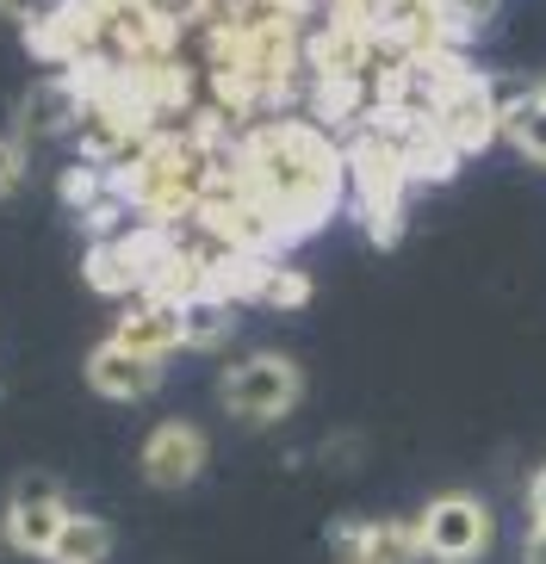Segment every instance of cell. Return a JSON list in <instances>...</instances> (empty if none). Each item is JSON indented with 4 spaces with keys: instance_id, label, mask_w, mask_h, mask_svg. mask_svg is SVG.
Segmentation results:
<instances>
[{
    "instance_id": "obj_1",
    "label": "cell",
    "mask_w": 546,
    "mask_h": 564,
    "mask_svg": "<svg viewBox=\"0 0 546 564\" xmlns=\"http://www.w3.org/2000/svg\"><path fill=\"white\" fill-rule=\"evenodd\" d=\"M236 167H243L248 193L261 199V212L274 217V230L286 242L330 230L335 212L347 205V150L311 112L255 118L236 143Z\"/></svg>"
},
{
    "instance_id": "obj_19",
    "label": "cell",
    "mask_w": 546,
    "mask_h": 564,
    "mask_svg": "<svg viewBox=\"0 0 546 564\" xmlns=\"http://www.w3.org/2000/svg\"><path fill=\"white\" fill-rule=\"evenodd\" d=\"M113 186H118V181L106 174V167H94V162H68V167H63V181H56V193H63L68 212L82 217V212H94V205L106 199V193H113Z\"/></svg>"
},
{
    "instance_id": "obj_9",
    "label": "cell",
    "mask_w": 546,
    "mask_h": 564,
    "mask_svg": "<svg viewBox=\"0 0 546 564\" xmlns=\"http://www.w3.org/2000/svg\"><path fill=\"white\" fill-rule=\"evenodd\" d=\"M137 465H143V484H156V490H186V484L212 465V441H205L199 422L168 415V422H156V429L143 434Z\"/></svg>"
},
{
    "instance_id": "obj_12",
    "label": "cell",
    "mask_w": 546,
    "mask_h": 564,
    "mask_svg": "<svg viewBox=\"0 0 546 564\" xmlns=\"http://www.w3.org/2000/svg\"><path fill=\"white\" fill-rule=\"evenodd\" d=\"M87 384H94V398L106 403H143L162 391V360H143L137 348H125V341H99L94 354H87Z\"/></svg>"
},
{
    "instance_id": "obj_18",
    "label": "cell",
    "mask_w": 546,
    "mask_h": 564,
    "mask_svg": "<svg viewBox=\"0 0 546 564\" xmlns=\"http://www.w3.org/2000/svg\"><path fill=\"white\" fill-rule=\"evenodd\" d=\"M311 292H317V285H311V273L274 254V261L261 267V285H255V304H261V311H304V304H311Z\"/></svg>"
},
{
    "instance_id": "obj_3",
    "label": "cell",
    "mask_w": 546,
    "mask_h": 564,
    "mask_svg": "<svg viewBox=\"0 0 546 564\" xmlns=\"http://www.w3.org/2000/svg\"><path fill=\"white\" fill-rule=\"evenodd\" d=\"M342 150H347V217L366 230L373 249H392L404 236V212H410V193H416L410 167H404V155L392 150V137L373 118L342 137Z\"/></svg>"
},
{
    "instance_id": "obj_16",
    "label": "cell",
    "mask_w": 546,
    "mask_h": 564,
    "mask_svg": "<svg viewBox=\"0 0 546 564\" xmlns=\"http://www.w3.org/2000/svg\"><path fill=\"white\" fill-rule=\"evenodd\" d=\"M236 304L217 299V292H193V299H181V329H186V348L193 354H217L224 341L236 335Z\"/></svg>"
},
{
    "instance_id": "obj_25",
    "label": "cell",
    "mask_w": 546,
    "mask_h": 564,
    "mask_svg": "<svg viewBox=\"0 0 546 564\" xmlns=\"http://www.w3.org/2000/svg\"><path fill=\"white\" fill-rule=\"evenodd\" d=\"M534 87H540V94H546V82H534Z\"/></svg>"
},
{
    "instance_id": "obj_10",
    "label": "cell",
    "mask_w": 546,
    "mask_h": 564,
    "mask_svg": "<svg viewBox=\"0 0 546 564\" xmlns=\"http://www.w3.org/2000/svg\"><path fill=\"white\" fill-rule=\"evenodd\" d=\"M373 124H379V131L392 137V150L404 155V167H410V181H416V186H441V181H453V174H460L465 155L441 137V124H435V118L373 112Z\"/></svg>"
},
{
    "instance_id": "obj_15",
    "label": "cell",
    "mask_w": 546,
    "mask_h": 564,
    "mask_svg": "<svg viewBox=\"0 0 546 564\" xmlns=\"http://www.w3.org/2000/svg\"><path fill=\"white\" fill-rule=\"evenodd\" d=\"M75 124H82V87L68 82V75H44L19 100V118H13V131L25 143H38V137H68Z\"/></svg>"
},
{
    "instance_id": "obj_14",
    "label": "cell",
    "mask_w": 546,
    "mask_h": 564,
    "mask_svg": "<svg viewBox=\"0 0 546 564\" xmlns=\"http://www.w3.org/2000/svg\"><path fill=\"white\" fill-rule=\"evenodd\" d=\"M491 87L503 100V143L522 162L546 167V94L534 82H510V75H491Z\"/></svg>"
},
{
    "instance_id": "obj_24",
    "label": "cell",
    "mask_w": 546,
    "mask_h": 564,
    "mask_svg": "<svg viewBox=\"0 0 546 564\" xmlns=\"http://www.w3.org/2000/svg\"><path fill=\"white\" fill-rule=\"evenodd\" d=\"M528 564H546V528H528Z\"/></svg>"
},
{
    "instance_id": "obj_6",
    "label": "cell",
    "mask_w": 546,
    "mask_h": 564,
    "mask_svg": "<svg viewBox=\"0 0 546 564\" xmlns=\"http://www.w3.org/2000/svg\"><path fill=\"white\" fill-rule=\"evenodd\" d=\"M491 533H496V514L472 490L429 497L422 514H416V540H422V558L429 564H479L491 552Z\"/></svg>"
},
{
    "instance_id": "obj_8",
    "label": "cell",
    "mask_w": 546,
    "mask_h": 564,
    "mask_svg": "<svg viewBox=\"0 0 546 564\" xmlns=\"http://www.w3.org/2000/svg\"><path fill=\"white\" fill-rule=\"evenodd\" d=\"M435 124H441V137L453 143V150L472 162V155H484L503 137V100H496V87L484 68H465L460 82L447 87L441 112H435Z\"/></svg>"
},
{
    "instance_id": "obj_22",
    "label": "cell",
    "mask_w": 546,
    "mask_h": 564,
    "mask_svg": "<svg viewBox=\"0 0 546 564\" xmlns=\"http://www.w3.org/2000/svg\"><path fill=\"white\" fill-rule=\"evenodd\" d=\"M50 13H56V0H0V19H13L19 32H32V25H44Z\"/></svg>"
},
{
    "instance_id": "obj_7",
    "label": "cell",
    "mask_w": 546,
    "mask_h": 564,
    "mask_svg": "<svg viewBox=\"0 0 546 564\" xmlns=\"http://www.w3.org/2000/svg\"><path fill=\"white\" fill-rule=\"evenodd\" d=\"M68 521V490L50 471H19L13 490H7V521H0V540L25 558H44L56 546V533Z\"/></svg>"
},
{
    "instance_id": "obj_5",
    "label": "cell",
    "mask_w": 546,
    "mask_h": 564,
    "mask_svg": "<svg viewBox=\"0 0 546 564\" xmlns=\"http://www.w3.org/2000/svg\"><path fill=\"white\" fill-rule=\"evenodd\" d=\"M217 403H224L231 422H243V429H274V422H286V415L304 403V372H298V360H286V354H274V348L243 354L236 366H224Z\"/></svg>"
},
{
    "instance_id": "obj_13",
    "label": "cell",
    "mask_w": 546,
    "mask_h": 564,
    "mask_svg": "<svg viewBox=\"0 0 546 564\" xmlns=\"http://www.w3.org/2000/svg\"><path fill=\"white\" fill-rule=\"evenodd\" d=\"M335 564H422L416 521H335Z\"/></svg>"
},
{
    "instance_id": "obj_11",
    "label": "cell",
    "mask_w": 546,
    "mask_h": 564,
    "mask_svg": "<svg viewBox=\"0 0 546 564\" xmlns=\"http://www.w3.org/2000/svg\"><path fill=\"white\" fill-rule=\"evenodd\" d=\"M113 341H125V348H137L143 360H174V354H186V329H181V304L174 299H156V292H143V299H125V316L113 323Z\"/></svg>"
},
{
    "instance_id": "obj_2",
    "label": "cell",
    "mask_w": 546,
    "mask_h": 564,
    "mask_svg": "<svg viewBox=\"0 0 546 564\" xmlns=\"http://www.w3.org/2000/svg\"><path fill=\"white\" fill-rule=\"evenodd\" d=\"M212 162H217L212 143H199L186 124H174V131L149 137L143 155H137L131 167H118L113 181H118V193H125V205L137 212V224L181 230V224H193L199 199H205Z\"/></svg>"
},
{
    "instance_id": "obj_17",
    "label": "cell",
    "mask_w": 546,
    "mask_h": 564,
    "mask_svg": "<svg viewBox=\"0 0 546 564\" xmlns=\"http://www.w3.org/2000/svg\"><path fill=\"white\" fill-rule=\"evenodd\" d=\"M113 558V528L99 521V514H75L68 509L63 533H56V546L44 552V564H106Z\"/></svg>"
},
{
    "instance_id": "obj_21",
    "label": "cell",
    "mask_w": 546,
    "mask_h": 564,
    "mask_svg": "<svg viewBox=\"0 0 546 564\" xmlns=\"http://www.w3.org/2000/svg\"><path fill=\"white\" fill-rule=\"evenodd\" d=\"M25 150H32V143H25V137L19 131H0V199H13L19 186H25Z\"/></svg>"
},
{
    "instance_id": "obj_4",
    "label": "cell",
    "mask_w": 546,
    "mask_h": 564,
    "mask_svg": "<svg viewBox=\"0 0 546 564\" xmlns=\"http://www.w3.org/2000/svg\"><path fill=\"white\" fill-rule=\"evenodd\" d=\"M168 254H174V230H156V224H131L118 236H94L82 254V280L94 285L99 299H143L156 292Z\"/></svg>"
},
{
    "instance_id": "obj_20",
    "label": "cell",
    "mask_w": 546,
    "mask_h": 564,
    "mask_svg": "<svg viewBox=\"0 0 546 564\" xmlns=\"http://www.w3.org/2000/svg\"><path fill=\"white\" fill-rule=\"evenodd\" d=\"M496 7H503V0H441V13H447V32H453V44H465V51H472V37H479L484 25L496 19Z\"/></svg>"
},
{
    "instance_id": "obj_23",
    "label": "cell",
    "mask_w": 546,
    "mask_h": 564,
    "mask_svg": "<svg viewBox=\"0 0 546 564\" xmlns=\"http://www.w3.org/2000/svg\"><path fill=\"white\" fill-rule=\"evenodd\" d=\"M528 521H534V528H546V465L528 478Z\"/></svg>"
}]
</instances>
